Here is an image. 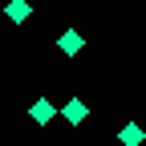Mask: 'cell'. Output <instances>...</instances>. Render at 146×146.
I'll return each mask as SVG.
<instances>
[{
  "mask_svg": "<svg viewBox=\"0 0 146 146\" xmlns=\"http://www.w3.org/2000/svg\"><path fill=\"white\" fill-rule=\"evenodd\" d=\"M57 49H61V53H65V57H77V53H81V49H85V36H81V33H77V29H65V33H61V36H57Z\"/></svg>",
  "mask_w": 146,
  "mask_h": 146,
  "instance_id": "cell-1",
  "label": "cell"
},
{
  "mask_svg": "<svg viewBox=\"0 0 146 146\" xmlns=\"http://www.w3.org/2000/svg\"><path fill=\"white\" fill-rule=\"evenodd\" d=\"M53 114H57V106H53L49 98H36V102L29 106V122H33V126H45V122H53Z\"/></svg>",
  "mask_w": 146,
  "mask_h": 146,
  "instance_id": "cell-2",
  "label": "cell"
},
{
  "mask_svg": "<svg viewBox=\"0 0 146 146\" xmlns=\"http://www.w3.org/2000/svg\"><path fill=\"white\" fill-rule=\"evenodd\" d=\"M4 16H8L12 25H25L29 16H33V4H29V0H8V4H4Z\"/></svg>",
  "mask_w": 146,
  "mask_h": 146,
  "instance_id": "cell-3",
  "label": "cell"
},
{
  "mask_svg": "<svg viewBox=\"0 0 146 146\" xmlns=\"http://www.w3.org/2000/svg\"><path fill=\"white\" fill-rule=\"evenodd\" d=\"M118 142H122V146H142V142H146V130H142L138 122H126L122 130H118Z\"/></svg>",
  "mask_w": 146,
  "mask_h": 146,
  "instance_id": "cell-4",
  "label": "cell"
},
{
  "mask_svg": "<svg viewBox=\"0 0 146 146\" xmlns=\"http://www.w3.org/2000/svg\"><path fill=\"white\" fill-rule=\"evenodd\" d=\"M61 118H65L69 126H77V122H85V102H81V98H69V102L61 106Z\"/></svg>",
  "mask_w": 146,
  "mask_h": 146,
  "instance_id": "cell-5",
  "label": "cell"
}]
</instances>
